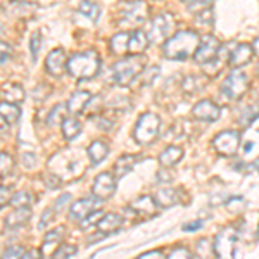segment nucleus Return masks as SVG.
Listing matches in <instances>:
<instances>
[{
    "label": "nucleus",
    "instance_id": "f257e3e1",
    "mask_svg": "<svg viewBox=\"0 0 259 259\" xmlns=\"http://www.w3.org/2000/svg\"><path fill=\"white\" fill-rule=\"evenodd\" d=\"M199 36L195 31L183 30L173 35L171 38L164 41L162 54L166 59H187V57L194 56L195 50L199 47Z\"/></svg>",
    "mask_w": 259,
    "mask_h": 259
},
{
    "label": "nucleus",
    "instance_id": "f03ea898",
    "mask_svg": "<svg viewBox=\"0 0 259 259\" xmlns=\"http://www.w3.org/2000/svg\"><path fill=\"white\" fill-rule=\"evenodd\" d=\"M100 71V57L95 50H85L68 59V73L76 80H90Z\"/></svg>",
    "mask_w": 259,
    "mask_h": 259
},
{
    "label": "nucleus",
    "instance_id": "7ed1b4c3",
    "mask_svg": "<svg viewBox=\"0 0 259 259\" xmlns=\"http://www.w3.org/2000/svg\"><path fill=\"white\" fill-rule=\"evenodd\" d=\"M66 156V161L68 162H62V159H59L57 156L50 157L49 161V168L52 169L54 175H57L61 180H64V173H66V180H71V178H76L80 177L83 173V166H81V154L73 152V150H62Z\"/></svg>",
    "mask_w": 259,
    "mask_h": 259
},
{
    "label": "nucleus",
    "instance_id": "20e7f679",
    "mask_svg": "<svg viewBox=\"0 0 259 259\" xmlns=\"http://www.w3.org/2000/svg\"><path fill=\"white\" fill-rule=\"evenodd\" d=\"M159 124L161 121L156 114L145 112L137 121L135 130H133V137H135V140L139 144H150V142L156 140L157 132H159Z\"/></svg>",
    "mask_w": 259,
    "mask_h": 259
},
{
    "label": "nucleus",
    "instance_id": "39448f33",
    "mask_svg": "<svg viewBox=\"0 0 259 259\" xmlns=\"http://www.w3.org/2000/svg\"><path fill=\"white\" fill-rule=\"evenodd\" d=\"M119 16L123 24H126V26L144 24L149 16L147 4L144 0H130V2L119 4Z\"/></svg>",
    "mask_w": 259,
    "mask_h": 259
},
{
    "label": "nucleus",
    "instance_id": "423d86ee",
    "mask_svg": "<svg viewBox=\"0 0 259 259\" xmlns=\"http://www.w3.org/2000/svg\"><path fill=\"white\" fill-rule=\"evenodd\" d=\"M144 64L135 59V57H126V59H121L119 62H116L114 68H112V76L114 81L121 87H128L130 83L135 80L137 76L142 73Z\"/></svg>",
    "mask_w": 259,
    "mask_h": 259
},
{
    "label": "nucleus",
    "instance_id": "0eeeda50",
    "mask_svg": "<svg viewBox=\"0 0 259 259\" xmlns=\"http://www.w3.org/2000/svg\"><path fill=\"white\" fill-rule=\"evenodd\" d=\"M173 31V16L168 12H162V14L156 16L154 21L150 23L149 30V41L154 44H162L169 38V33Z\"/></svg>",
    "mask_w": 259,
    "mask_h": 259
},
{
    "label": "nucleus",
    "instance_id": "6e6552de",
    "mask_svg": "<svg viewBox=\"0 0 259 259\" xmlns=\"http://www.w3.org/2000/svg\"><path fill=\"white\" fill-rule=\"evenodd\" d=\"M247 87H249L247 74L237 69V71H232V74L225 80L221 90H223V94L227 95L228 99H239L247 92Z\"/></svg>",
    "mask_w": 259,
    "mask_h": 259
},
{
    "label": "nucleus",
    "instance_id": "1a4fd4ad",
    "mask_svg": "<svg viewBox=\"0 0 259 259\" xmlns=\"http://www.w3.org/2000/svg\"><path fill=\"white\" fill-rule=\"evenodd\" d=\"M116 192V178L112 177V173H100L97 178L94 180L92 185V194L100 200H106L112 197V194Z\"/></svg>",
    "mask_w": 259,
    "mask_h": 259
},
{
    "label": "nucleus",
    "instance_id": "9d476101",
    "mask_svg": "<svg viewBox=\"0 0 259 259\" xmlns=\"http://www.w3.org/2000/svg\"><path fill=\"white\" fill-rule=\"evenodd\" d=\"M45 69L50 76L61 78L62 74L68 71V57H66V52L62 49H56L47 56L45 59Z\"/></svg>",
    "mask_w": 259,
    "mask_h": 259
},
{
    "label": "nucleus",
    "instance_id": "9b49d317",
    "mask_svg": "<svg viewBox=\"0 0 259 259\" xmlns=\"http://www.w3.org/2000/svg\"><path fill=\"white\" fill-rule=\"evenodd\" d=\"M237 233L235 230L227 228L216 237L214 244V254H218L220 257H232L233 256V247H235Z\"/></svg>",
    "mask_w": 259,
    "mask_h": 259
},
{
    "label": "nucleus",
    "instance_id": "f8f14e48",
    "mask_svg": "<svg viewBox=\"0 0 259 259\" xmlns=\"http://www.w3.org/2000/svg\"><path fill=\"white\" fill-rule=\"evenodd\" d=\"M218 50H220V41L216 40L214 36L207 35V36H204L202 44H200L197 50H195L194 57L199 64H206L207 61L214 59V57L218 56Z\"/></svg>",
    "mask_w": 259,
    "mask_h": 259
},
{
    "label": "nucleus",
    "instance_id": "ddd939ff",
    "mask_svg": "<svg viewBox=\"0 0 259 259\" xmlns=\"http://www.w3.org/2000/svg\"><path fill=\"white\" fill-rule=\"evenodd\" d=\"M239 140H240V137L237 132H223L214 139V147L220 154H223V156H232V154L237 152Z\"/></svg>",
    "mask_w": 259,
    "mask_h": 259
},
{
    "label": "nucleus",
    "instance_id": "4468645a",
    "mask_svg": "<svg viewBox=\"0 0 259 259\" xmlns=\"http://www.w3.org/2000/svg\"><path fill=\"white\" fill-rule=\"evenodd\" d=\"M99 197H85V199H80V200H76V202L71 206V209H69V216L73 218L74 221H81L83 218H87V216L90 214L92 211H95L97 209V206H99Z\"/></svg>",
    "mask_w": 259,
    "mask_h": 259
},
{
    "label": "nucleus",
    "instance_id": "2eb2a0df",
    "mask_svg": "<svg viewBox=\"0 0 259 259\" xmlns=\"http://www.w3.org/2000/svg\"><path fill=\"white\" fill-rule=\"evenodd\" d=\"M220 107L214 106L211 100H200L197 106L192 109V116L200 121H216L220 118Z\"/></svg>",
    "mask_w": 259,
    "mask_h": 259
},
{
    "label": "nucleus",
    "instance_id": "dca6fc26",
    "mask_svg": "<svg viewBox=\"0 0 259 259\" xmlns=\"http://www.w3.org/2000/svg\"><path fill=\"white\" fill-rule=\"evenodd\" d=\"M62 235H64V228H62V227L56 228V230H50L47 235H45L44 244H41V249H40L41 256H44V257L54 256V252H56L57 247L61 245Z\"/></svg>",
    "mask_w": 259,
    "mask_h": 259
},
{
    "label": "nucleus",
    "instance_id": "f3484780",
    "mask_svg": "<svg viewBox=\"0 0 259 259\" xmlns=\"http://www.w3.org/2000/svg\"><path fill=\"white\" fill-rule=\"evenodd\" d=\"M30 220H31L30 206H21V207H16V209L6 218V227L9 230H18L21 227H24Z\"/></svg>",
    "mask_w": 259,
    "mask_h": 259
},
{
    "label": "nucleus",
    "instance_id": "a211bd4d",
    "mask_svg": "<svg viewBox=\"0 0 259 259\" xmlns=\"http://www.w3.org/2000/svg\"><path fill=\"white\" fill-rule=\"evenodd\" d=\"M90 100H92L90 92L78 90L69 97L68 104H66V109H68V112H71V114H80V112L85 111V107L89 106Z\"/></svg>",
    "mask_w": 259,
    "mask_h": 259
},
{
    "label": "nucleus",
    "instance_id": "6ab92c4d",
    "mask_svg": "<svg viewBox=\"0 0 259 259\" xmlns=\"http://www.w3.org/2000/svg\"><path fill=\"white\" fill-rule=\"evenodd\" d=\"M252 56H254L252 45L240 44V45H237L232 54H230L228 62H230L232 68H239V66H244L245 62H249L250 59H252Z\"/></svg>",
    "mask_w": 259,
    "mask_h": 259
},
{
    "label": "nucleus",
    "instance_id": "aec40b11",
    "mask_svg": "<svg viewBox=\"0 0 259 259\" xmlns=\"http://www.w3.org/2000/svg\"><path fill=\"white\" fill-rule=\"evenodd\" d=\"M0 118L12 126V124L18 123L21 118V107L16 102L4 100V102H0Z\"/></svg>",
    "mask_w": 259,
    "mask_h": 259
},
{
    "label": "nucleus",
    "instance_id": "412c9836",
    "mask_svg": "<svg viewBox=\"0 0 259 259\" xmlns=\"http://www.w3.org/2000/svg\"><path fill=\"white\" fill-rule=\"evenodd\" d=\"M87 154H89V157H90V162L95 166V164H100V162L109 156V147H107V144H104V142L95 140L90 144Z\"/></svg>",
    "mask_w": 259,
    "mask_h": 259
},
{
    "label": "nucleus",
    "instance_id": "4be33fe9",
    "mask_svg": "<svg viewBox=\"0 0 259 259\" xmlns=\"http://www.w3.org/2000/svg\"><path fill=\"white\" fill-rule=\"evenodd\" d=\"M0 95L4 97V100H9V102H23L24 97H26V94H24V89L18 83H7V85L2 87V90H0Z\"/></svg>",
    "mask_w": 259,
    "mask_h": 259
},
{
    "label": "nucleus",
    "instance_id": "5701e85b",
    "mask_svg": "<svg viewBox=\"0 0 259 259\" xmlns=\"http://www.w3.org/2000/svg\"><path fill=\"white\" fill-rule=\"evenodd\" d=\"M61 128H62V137L68 142H73L74 139L80 137L83 126L76 118H64L61 123Z\"/></svg>",
    "mask_w": 259,
    "mask_h": 259
},
{
    "label": "nucleus",
    "instance_id": "b1692460",
    "mask_svg": "<svg viewBox=\"0 0 259 259\" xmlns=\"http://www.w3.org/2000/svg\"><path fill=\"white\" fill-rule=\"evenodd\" d=\"M149 45V36L145 35L142 30H137L130 35V45H128V52L132 54H142Z\"/></svg>",
    "mask_w": 259,
    "mask_h": 259
},
{
    "label": "nucleus",
    "instance_id": "393cba45",
    "mask_svg": "<svg viewBox=\"0 0 259 259\" xmlns=\"http://www.w3.org/2000/svg\"><path fill=\"white\" fill-rule=\"evenodd\" d=\"M121 227V218L118 214H104L102 220L99 221L97 228L100 230L102 233H114L118 232V228Z\"/></svg>",
    "mask_w": 259,
    "mask_h": 259
},
{
    "label": "nucleus",
    "instance_id": "a878e982",
    "mask_svg": "<svg viewBox=\"0 0 259 259\" xmlns=\"http://www.w3.org/2000/svg\"><path fill=\"white\" fill-rule=\"evenodd\" d=\"M132 209L135 212H140V214H152V212L156 211V204H154L152 197L144 195V197H139L137 200H133Z\"/></svg>",
    "mask_w": 259,
    "mask_h": 259
},
{
    "label": "nucleus",
    "instance_id": "bb28decb",
    "mask_svg": "<svg viewBox=\"0 0 259 259\" xmlns=\"http://www.w3.org/2000/svg\"><path fill=\"white\" fill-rule=\"evenodd\" d=\"M130 45V35L128 33H118L109 41V47L112 54H126Z\"/></svg>",
    "mask_w": 259,
    "mask_h": 259
},
{
    "label": "nucleus",
    "instance_id": "cd10ccee",
    "mask_svg": "<svg viewBox=\"0 0 259 259\" xmlns=\"http://www.w3.org/2000/svg\"><path fill=\"white\" fill-rule=\"evenodd\" d=\"M137 164V157L135 156H123L119 157L118 161H116L114 164V173L116 177H124V175H128L130 171L133 169V166Z\"/></svg>",
    "mask_w": 259,
    "mask_h": 259
},
{
    "label": "nucleus",
    "instance_id": "c85d7f7f",
    "mask_svg": "<svg viewBox=\"0 0 259 259\" xmlns=\"http://www.w3.org/2000/svg\"><path fill=\"white\" fill-rule=\"evenodd\" d=\"M183 156V150L180 147H168L164 150V152L161 154V164L166 166V168H169V166H175L177 162L182 159Z\"/></svg>",
    "mask_w": 259,
    "mask_h": 259
},
{
    "label": "nucleus",
    "instance_id": "c756f323",
    "mask_svg": "<svg viewBox=\"0 0 259 259\" xmlns=\"http://www.w3.org/2000/svg\"><path fill=\"white\" fill-rule=\"evenodd\" d=\"M78 11H80L83 16H87L92 23H97V19L100 16V7L97 6V4L90 2V0H83V2H80Z\"/></svg>",
    "mask_w": 259,
    "mask_h": 259
},
{
    "label": "nucleus",
    "instance_id": "7c9ffc66",
    "mask_svg": "<svg viewBox=\"0 0 259 259\" xmlns=\"http://www.w3.org/2000/svg\"><path fill=\"white\" fill-rule=\"evenodd\" d=\"M156 200H157V204L162 207H169V206H173V204H177V192H175L173 189H162L157 192V195H156Z\"/></svg>",
    "mask_w": 259,
    "mask_h": 259
},
{
    "label": "nucleus",
    "instance_id": "2f4dec72",
    "mask_svg": "<svg viewBox=\"0 0 259 259\" xmlns=\"http://www.w3.org/2000/svg\"><path fill=\"white\" fill-rule=\"evenodd\" d=\"M14 171V159L11 154L0 150V178H6Z\"/></svg>",
    "mask_w": 259,
    "mask_h": 259
},
{
    "label": "nucleus",
    "instance_id": "473e14b6",
    "mask_svg": "<svg viewBox=\"0 0 259 259\" xmlns=\"http://www.w3.org/2000/svg\"><path fill=\"white\" fill-rule=\"evenodd\" d=\"M66 106H62V104H57V106L52 107V111H50L49 118H47V124L49 126H56V124L62 123V119L66 118Z\"/></svg>",
    "mask_w": 259,
    "mask_h": 259
},
{
    "label": "nucleus",
    "instance_id": "72a5a7b5",
    "mask_svg": "<svg viewBox=\"0 0 259 259\" xmlns=\"http://www.w3.org/2000/svg\"><path fill=\"white\" fill-rule=\"evenodd\" d=\"M102 216H104V211L102 209H95V211H92L87 218H83L80 221V225H81V228L83 230H92V228H97V225H99V221L102 220Z\"/></svg>",
    "mask_w": 259,
    "mask_h": 259
},
{
    "label": "nucleus",
    "instance_id": "f704fd0d",
    "mask_svg": "<svg viewBox=\"0 0 259 259\" xmlns=\"http://www.w3.org/2000/svg\"><path fill=\"white\" fill-rule=\"evenodd\" d=\"M30 202H31L30 192L21 190V192H16V194L12 195L9 204H11V206H14V207H21V206H30Z\"/></svg>",
    "mask_w": 259,
    "mask_h": 259
},
{
    "label": "nucleus",
    "instance_id": "c9c22d12",
    "mask_svg": "<svg viewBox=\"0 0 259 259\" xmlns=\"http://www.w3.org/2000/svg\"><path fill=\"white\" fill-rule=\"evenodd\" d=\"M40 49H41V33L35 31L31 35V38H30V54H31L33 62H36V59H38Z\"/></svg>",
    "mask_w": 259,
    "mask_h": 259
},
{
    "label": "nucleus",
    "instance_id": "e433bc0d",
    "mask_svg": "<svg viewBox=\"0 0 259 259\" xmlns=\"http://www.w3.org/2000/svg\"><path fill=\"white\" fill-rule=\"evenodd\" d=\"M78 252L76 245H71V244H61L57 250L54 252L52 257H74Z\"/></svg>",
    "mask_w": 259,
    "mask_h": 259
},
{
    "label": "nucleus",
    "instance_id": "4c0bfd02",
    "mask_svg": "<svg viewBox=\"0 0 259 259\" xmlns=\"http://www.w3.org/2000/svg\"><path fill=\"white\" fill-rule=\"evenodd\" d=\"M24 252H26V247L24 245H9L7 249H4L2 257L9 259V257H23Z\"/></svg>",
    "mask_w": 259,
    "mask_h": 259
},
{
    "label": "nucleus",
    "instance_id": "58836bf2",
    "mask_svg": "<svg viewBox=\"0 0 259 259\" xmlns=\"http://www.w3.org/2000/svg\"><path fill=\"white\" fill-rule=\"evenodd\" d=\"M189 9L190 11H194V12H200V11H204V9H207V7L211 6V0H190L189 4Z\"/></svg>",
    "mask_w": 259,
    "mask_h": 259
},
{
    "label": "nucleus",
    "instance_id": "ea45409f",
    "mask_svg": "<svg viewBox=\"0 0 259 259\" xmlns=\"http://www.w3.org/2000/svg\"><path fill=\"white\" fill-rule=\"evenodd\" d=\"M12 56V47L9 44L0 40V64H4L6 61H9Z\"/></svg>",
    "mask_w": 259,
    "mask_h": 259
},
{
    "label": "nucleus",
    "instance_id": "a19ab883",
    "mask_svg": "<svg viewBox=\"0 0 259 259\" xmlns=\"http://www.w3.org/2000/svg\"><path fill=\"white\" fill-rule=\"evenodd\" d=\"M45 183H47V187L50 190H56V189H59V187H61L62 180L57 177V175L49 173V175H45Z\"/></svg>",
    "mask_w": 259,
    "mask_h": 259
},
{
    "label": "nucleus",
    "instance_id": "79ce46f5",
    "mask_svg": "<svg viewBox=\"0 0 259 259\" xmlns=\"http://www.w3.org/2000/svg\"><path fill=\"white\" fill-rule=\"evenodd\" d=\"M21 161H23L24 168L31 169V168H35V164H36V156H35V154H31V152H24L23 156H21Z\"/></svg>",
    "mask_w": 259,
    "mask_h": 259
},
{
    "label": "nucleus",
    "instance_id": "37998d69",
    "mask_svg": "<svg viewBox=\"0 0 259 259\" xmlns=\"http://www.w3.org/2000/svg\"><path fill=\"white\" fill-rule=\"evenodd\" d=\"M54 218V211H52V207H47L44 212H41V218H40V223H38V227L40 228H47L49 227V223H50V220Z\"/></svg>",
    "mask_w": 259,
    "mask_h": 259
},
{
    "label": "nucleus",
    "instance_id": "c03bdc74",
    "mask_svg": "<svg viewBox=\"0 0 259 259\" xmlns=\"http://www.w3.org/2000/svg\"><path fill=\"white\" fill-rule=\"evenodd\" d=\"M11 190L6 189V187L0 185V209H2L4 206H7V204L11 202Z\"/></svg>",
    "mask_w": 259,
    "mask_h": 259
},
{
    "label": "nucleus",
    "instance_id": "a18cd8bd",
    "mask_svg": "<svg viewBox=\"0 0 259 259\" xmlns=\"http://www.w3.org/2000/svg\"><path fill=\"white\" fill-rule=\"evenodd\" d=\"M169 257H171V259H177V257H192V254H190V250H189V249L178 247V249H175L173 252L169 254Z\"/></svg>",
    "mask_w": 259,
    "mask_h": 259
},
{
    "label": "nucleus",
    "instance_id": "49530a36",
    "mask_svg": "<svg viewBox=\"0 0 259 259\" xmlns=\"http://www.w3.org/2000/svg\"><path fill=\"white\" fill-rule=\"evenodd\" d=\"M69 200H71V195L69 194H62L61 197L56 200V209L57 211H62V209H64V206L69 202Z\"/></svg>",
    "mask_w": 259,
    "mask_h": 259
},
{
    "label": "nucleus",
    "instance_id": "de8ad7c7",
    "mask_svg": "<svg viewBox=\"0 0 259 259\" xmlns=\"http://www.w3.org/2000/svg\"><path fill=\"white\" fill-rule=\"evenodd\" d=\"M200 227H202V221H195V223L185 225V227H183V230H185V232H195V230L200 228Z\"/></svg>",
    "mask_w": 259,
    "mask_h": 259
},
{
    "label": "nucleus",
    "instance_id": "09e8293b",
    "mask_svg": "<svg viewBox=\"0 0 259 259\" xmlns=\"http://www.w3.org/2000/svg\"><path fill=\"white\" fill-rule=\"evenodd\" d=\"M40 256H41V250H38V249H33V250H26L23 257L31 259V257H40Z\"/></svg>",
    "mask_w": 259,
    "mask_h": 259
},
{
    "label": "nucleus",
    "instance_id": "8fccbe9b",
    "mask_svg": "<svg viewBox=\"0 0 259 259\" xmlns=\"http://www.w3.org/2000/svg\"><path fill=\"white\" fill-rule=\"evenodd\" d=\"M154 256L162 257V252H161V250H152V252H145V254H142L140 259H149V257H154Z\"/></svg>",
    "mask_w": 259,
    "mask_h": 259
},
{
    "label": "nucleus",
    "instance_id": "3c124183",
    "mask_svg": "<svg viewBox=\"0 0 259 259\" xmlns=\"http://www.w3.org/2000/svg\"><path fill=\"white\" fill-rule=\"evenodd\" d=\"M252 50H254V54H256V56H259V36L256 40H254V44H252Z\"/></svg>",
    "mask_w": 259,
    "mask_h": 259
},
{
    "label": "nucleus",
    "instance_id": "603ef678",
    "mask_svg": "<svg viewBox=\"0 0 259 259\" xmlns=\"http://www.w3.org/2000/svg\"><path fill=\"white\" fill-rule=\"evenodd\" d=\"M12 2H19V4H35L36 0H12Z\"/></svg>",
    "mask_w": 259,
    "mask_h": 259
},
{
    "label": "nucleus",
    "instance_id": "864d4df0",
    "mask_svg": "<svg viewBox=\"0 0 259 259\" xmlns=\"http://www.w3.org/2000/svg\"><path fill=\"white\" fill-rule=\"evenodd\" d=\"M183 2H187V4H189V2H190V0H183Z\"/></svg>",
    "mask_w": 259,
    "mask_h": 259
},
{
    "label": "nucleus",
    "instance_id": "5fc2aeb1",
    "mask_svg": "<svg viewBox=\"0 0 259 259\" xmlns=\"http://www.w3.org/2000/svg\"><path fill=\"white\" fill-rule=\"evenodd\" d=\"M2 30H4V28H2V26H0V33H2Z\"/></svg>",
    "mask_w": 259,
    "mask_h": 259
},
{
    "label": "nucleus",
    "instance_id": "6e6d98bb",
    "mask_svg": "<svg viewBox=\"0 0 259 259\" xmlns=\"http://www.w3.org/2000/svg\"><path fill=\"white\" fill-rule=\"evenodd\" d=\"M257 233H259V230H257Z\"/></svg>",
    "mask_w": 259,
    "mask_h": 259
}]
</instances>
